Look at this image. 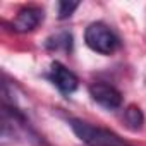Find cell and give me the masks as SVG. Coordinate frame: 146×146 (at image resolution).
<instances>
[{
	"label": "cell",
	"instance_id": "4",
	"mask_svg": "<svg viewBox=\"0 0 146 146\" xmlns=\"http://www.w3.org/2000/svg\"><path fill=\"white\" fill-rule=\"evenodd\" d=\"M50 81L57 86V90L62 93V95H72L78 86H79V79L78 76L72 72L70 69H67L64 64L60 62H52L50 65Z\"/></svg>",
	"mask_w": 146,
	"mask_h": 146
},
{
	"label": "cell",
	"instance_id": "2",
	"mask_svg": "<svg viewBox=\"0 0 146 146\" xmlns=\"http://www.w3.org/2000/svg\"><path fill=\"white\" fill-rule=\"evenodd\" d=\"M84 41L100 55H112L119 48L117 35L103 23H91L84 31Z\"/></svg>",
	"mask_w": 146,
	"mask_h": 146
},
{
	"label": "cell",
	"instance_id": "6",
	"mask_svg": "<svg viewBox=\"0 0 146 146\" xmlns=\"http://www.w3.org/2000/svg\"><path fill=\"white\" fill-rule=\"evenodd\" d=\"M124 124L127 129L131 131H139L143 129L144 125V113L143 110L137 107V105H129L125 110H124V117H122Z\"/></svg>",
	"mask_w": 146,
	"mask_h": 146
},
{
	"label": "cell",
	"instance_id": "8",
	"mask_svg": "<svg viewBox=\"0 0 146 146\" xmlns=\"http://www.w3.org/2000/svg\"><path fill=\"white\" fill-rule=\"evenodd\" d=\"M79 7L78 2H58V19H67Z\"/></svg>",
	"mask_w": 146,
	"mask_h": 146
},
{
	"label": "cell",
	"instance_id": "7",
	"mask_svg": "<svg viewBox=\"0 0 146 146\" xmlns=\"http://www.w3.org/2000/svg\"><path fill=\"white\" fill-rule=\"evenodd\" d=\"M46 46L52 48V50H60V48H64L65 52H69L70 46H72V36H70L69 33H60V35H57L55 38H50L48 43H46Z\"/></svg>",
	"mask_w": 146,
	"mask_h": 146
},
{
	"label": "cell",
	"instance_id": "1",
	"mask_svg": "<svg viewBox=\"0 0 146 146\" xmlns=\"http://www.w3.org/2000/svg\"><path fill=\"white\" fill-rule=\"evenodd\" d=\"M69 125L72 132L78 136V139L86 146H131L117 132L105 127L91 125L90 122H84L81 119H70Z\"/></svg>",
	"mask_w": 146,
	"mask_h": 146
},
{
	"label": "cell",
	"instance_id": "3",
	"mask_svg": "<svg viewBox=\"0 0 146 146\" xmlns=\"http://www.w3.org/2000/svg\"><path fill=\"white\" fill-rule=\"evenodd\" d=\"M88 91H90V96L93 98V102H96L100 107H103L107 110H117L122 105V93L108 83L96 81V83L90 84Z\"/></svg>",
	"mask_w": 146,
	"mask_h": 146
},
{
	"label": "cell",
	"instance_id": "5",
	"mask_svg": "<svg viewBox=\"0 0 146 146\" xmlns=\"http://www.w3.org/2000/svg\"><path fill=\"white\" fill-rule=\"evenodd\" d=\"M41 19H43V11L40 7L35 5L23 7L12 21V29L16 33H29L41 23Z\"/></svg>",
	"mask_w": 146,
	"mask_h": 146
}]
</instances>
